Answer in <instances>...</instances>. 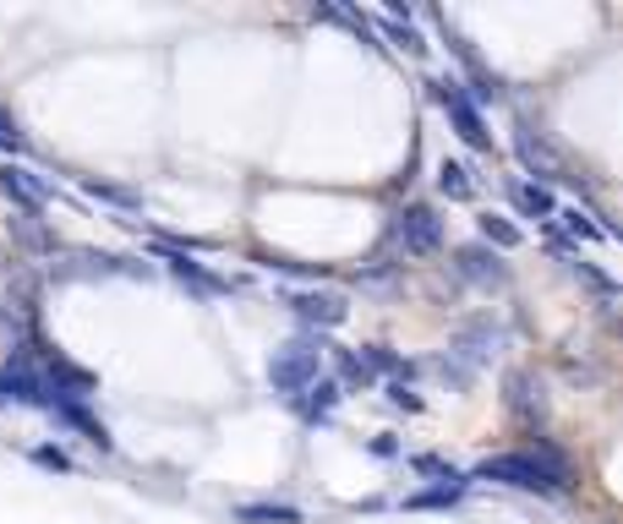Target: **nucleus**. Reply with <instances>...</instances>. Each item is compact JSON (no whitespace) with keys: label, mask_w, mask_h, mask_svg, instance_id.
Returning a JSON list of instances; mask_svg holds the SVG:
<instances>
[{"label":"nucleus","mask_w":623,"mask_h":524,"mask_svg":"<svg viewBox=\"0 0 623 524\" xmlns=\"http://www.w3.org/2000/svg\"><path fill=\"white\" fill-rule=\"evenodd\" d=\"M0 192H7L12 203H23V208H39L45 203V192L28 181V170H0Z\"/></svg>","instance_id":"nucleus-6"},{"label":"nucleus","mask_w":623,"mask_h":524,"mask_svg":"<svg viewBox=\"0 0 623 524\" xmlns=\"http://www.w3.org/2000/svg\"><path fill=\"white\" fill-rule=\"evenodd\" d=\"M389 241H394L405 257H427V252H438V241H443V219H438V208H405V214H394Z\"/></svg>","instance_id":"nucleus-3"},{"label":"nucleus","mask_w":623,"mask_h":524,"mask_svg":"<svg viewBox=\"0 0 623 524\" xmlns=\"http://www.w3.org/2000/svg\"><path fill=\"white\" fill-rule=\"evenodd\" d=\"M438 186H443L449 197H471V170H465V164H443V170H438Z\"/></svg>","instance_id":"nucleus-10"},{"label":"nucleus","mask_w":623,"mask_h":524,"mask_svg":"<svg viewBox=\"0 0 623 524\" xmlns=\"http://www.w3.org/2000/svg\"><path fill=\"white\" fill-rule=\"evenodd\" d=\"M318 366H323V344H318V339H295V344L273 350V361H268V382H273V393L301 399L312 382H318Z\"/></svg>","instance_id":"nucleus-2"},{"label":"nucleus","mask_w":623,"mask_h":524,"mask_svg":"<svg viewBox=\"0 0 623 524\" xmlns=\"http://www.w3.org/2000/svg\"><path fill=\"white\" fill-rule=\"evenodd\" d=\"M290 306H295V317L301 322H318V328H340L345 322V301L340 295H290Z\"/></svg>","instance_id":"nucleus-5"},{"label":"nucleus","mask_w":623,"mask_h":524,"mask_svg":"<svg viewBox=\"0 0 623 524\" xmlns=\"http://www.w3.org/2000/svg\"><path fill=\"white\" fill-rule=\"evenodd\" d=\"M476 475L498 480V486H520V491H563V480H569L563 459H552V453H498Z\"/></svg>","instance_id":"nucleus-1"},{"label":"nucleus","mask_w":623,"mask_h":524,"mask_svg":"<svg viewBox=\"0 0 623 524\" xmlns=\"http://www.w3.org/2000/svg\"><path fill=\"white\" fill-rule=\"evenodd\" d=\"M306 393H312V399H295L301 415H329V410L340 404V382H312Z\"/></svg>","instance_id":"nucleus-8"},{"label":"nucleus","mask_w":623,"mask_h":524,"mask_svg":"<svg viewBox=\"0 0 623 524\" xmlns=\"http://www.w3.org/2000/svg\"><path fill=\"white\" fill-rule=\"evenodd\" d=\"M241 519L246 524H295L301 513L295 508H241Z\"/></svg>","instance_id":"nucleus-12"},{"label":"nucleus","mask_w":623,"mask_h":524,"mask_svg":"<svg viewBox=\"0 0 623 524\" xmlns=\"http://www.w3.org/2000/svg\"><path fill=\"white\" fill-rule=\"evenodd\" d=\"M481 235H487V241H498V246H520V230H514V224H503L498 214H481Z\"/></svg>","instance_id":"nucleus-11"},{"label":"nucleus","mask_w":623,"mask_h":524,"mask_svg":"<svg viewBox=\"0 0 623 524\" xmlns=\"http://www.w3.org/2000/svg\"><path fill=\"white\" fill-rule=\"evenodd\" d=\"M23 143H28V137L17 132V121H7V115H0V148H12V154H17Z\"/></svg>","instance_id":"nucleus-13"},{"label":"nucleus","mask_w":623,"mask_h":524,"mask_svg":"<svg viewBox=\"0 0 623 524\" xmlns=\"http://www.w3.org/2000/svg\"><path fill=\"white\" fill-rule=\"evenodd\" d=\"M432 94H438V105L454 115V126H460V137L471 143V148H487V132H481V115H476V105L460 94V83H449V77H438L432 83Z\"/></svg>","instance_id":"nucleus-4"},{"label":"nucleus","mask_w":623,"mask_h":524,"mask_svg":"<svg viewBox=\"0 0 623 524\" xmlns=\"http://www.w3.org/2000/svg\"><path fill=\"white\" fill-rule=\"evenodd\" d=\"M503 268H498V252H487V246H471V252H460V279H498Z\"/></svg>","instance_id":"nucleus-7"},{"label":"nucleus","mask_w":623,"mask_h":524,"mask_svg":"<svg viewBox=\"0 0 623 524\" xmlns=\"http://www.w3.org/2000/svg\"><path fill=\"white\" fill-rule=\"evenodd\" d=\"M509 192H514V203H520V214H541V219L552 214V197H547L541 186H525V181H514Z\"/></svg>","instance_id":"nucleus-9"}]
</instances>
